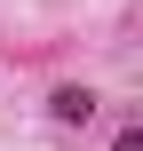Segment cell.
<instances>
[{"label":"cell","instance_id":"cell-1","mask_svg":"<svg viewBox=\"0 0 143 151\" xmlns=\"http://www.w3.org/2000/svg\"><path fill=\"white\" fill-rule=\"evenodd\" d=\"M48 119H64V127H88V119H96V88H80V80H64V88L48 96Z\"/></svg>","mask_w":143,"mask_h":151},{"label":"cell","instance_id":"cell-2","mask_svg":"<svg viewBox=\"0 0 143 151\" xmlns=\"http://www.w3.org/2000/svg\"><path fill=\"white\" fill-rule=\"evenodd\" d=\"M111 151H143V127H119V135H111Z\"/></svg>","mask_w":143,"mask_h":151}]
</instances>
